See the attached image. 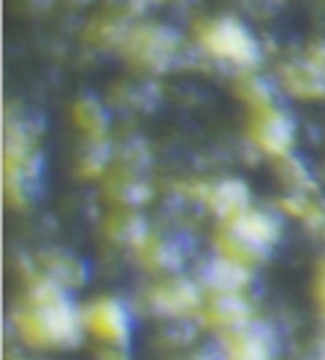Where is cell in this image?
<instances>
[{
  "instance_id": "9c48e42d",
  "label": "cell",
  "mask_w": 325,
  "mask_h": 360,
  "mask_svg": "<svg viewBox=\"0 0 325 360\" xmlns=\"http://www.w3.org/2000/svg\"><path fill=\"white\" fill-rule=\"evenodd\" d=\"M234 353L241 358H269L274 353L272 335L265 328H244L234 338Z\"/></svg>"
},
{
  "instance_id": "3957f363",
  "label": "cell",
  "mask_w": 325,
  "mask_h": 360,
  "mask_svg": "<svg viewBox=\"0 0 325 360\" xmlns=\"http://www.w3.org/2000/svg\"><path fill=\"white\" fill-rule=\"evenodd\" d=\"M203 44L216 56L229 58L239 66H257L260 61V46L252 39L247 28L231 18H224L203 33Z\"/></svg>"
},
{
  "instance_id": "52a82bcc",
  "label": "cell",
  "mask_w": 325,
  "mask_h": 360,
  "mask_svg": "<svg viewBox=\"0 0 325 360\" xmlns=\"http://www.w3.org/2000/svg\"><path fill=\"white\" fill-rule=\"evenodd\" d=\"M206 282L219 295L222 292H239L247 284V269L236 259H216L206 269Z\"/></svg>"
},
{
  "instance_id": "7a4b0ae2",
  "label": "cell",
  "mask_w": 325,
  "mask_h": 360,
  "mask_svg": "<svg viewBox=\"0 0 325 360\" xmlns=\"http://www.w3.org/2000/svg\"><path fill=\"white\" fill-rule=\"evenodd\" d=\"M280 236V224L267 213L244 211L229 226L227 246L231 257H262Z\"/></svg>"
},
{
  "instance_id": "6da1fadb",
  "label": "cell",
  "mask_w": 325,
  "mask_h": 360,
  "mask_svg": "<svg viewBox=\"0 0 325 360\" xmlns=\"http://www.w3.org/2000/svg\"><path fill=\"white\" fill-rule=\"evenodd\" d=\"M36 309L23 317V328L28 335H39L41 342L74 345L82 333V320L74 302L56 284H41L36 292Z\"/></svg>"
},
{
  "instance_id": "277c9868",
  "label": "cell",
  "mask_w": 325,
  "mask_h": 360,
  "mask_svg": "<svg viewBox=\"0 0 325 360\" xmlns=\"http://www.w3.org/2000/svg\"><path fill=\"white\" fill-rule=\"evenodd\" d=\"M87 325L102 340L117 342V345H122L130 335V317H127L122 304L115 302V300H104V302L94 304L87 312Z\"/></svg>"
},
{
  "instance_id": "8fae6325",
  "label": "cell",
  "mask_w": 325,
  "mask_h": 360,
  "mask_svg": "<svg viewBox=\"0 0 325 360\" xmlns=\"http://www.w3.org/2000/svg\"><path fill=\"white\" fill-rule=\"evenodd\" d=\"M79 122L84 124L89 132L99 135L104 129V115H102V107H99L94 99H87L84 104H79Z\"/></svg>"
},
{
  "instance_id": "ba28073f",
  "label": "cell",
  "mask_w": 325,
  "mask_h": 360,
  "mask_svg": "<svg viewBox=\"0 0 325 360\" xmlns=\"http://www.w3.org/2000/svg\"><path fill=\"white\" fill-rule=\"evenodd\" d=\"M287 86L302 97H325V69L323 66H287Z\"/></svg>"
},
{
  "instance_id": "30bf717a",
  "label": "cell",
  "mask_w": 325,
  "mask_h": 360,
  "mask_svg": "<svg viewBox=\"0 0 325 360\" xmlns=\"http://www.w3.org/2000/svg\"><path fill=\"white\" fill-rule=\"evenodd\" d=\"M196 302H198V295H196L193 287L186 282H176V284H170V287H162L155 295V307L160 309V312H170V315L186 312V309H191Z\"/></svg>"
},
{
  "instance_id": "5b68a950",
  "label": "cell",
  "mask_w": 325,
  "mask_h": 360,
  "mask_svg": "<svg viewBox=\"0 0 325 360\" xmlns=\"http://www.w3.org/2000/svg\"><path fill=\"white\" fill-rule=\"evenodd\" d=\"M293 132L295 124L285 112H265L260 127H257V140L272 155H285L293 145Z\"/></svg>"
},
{
  "instance_id": "8992f818",
  "label": "cell",
  "mask_w": 325,
  "mask_h": 360,
  "mask_svg": "<svg viewBox=\"0 0 325 360\" xmlns=\"http://www.w3.org/2000/svg\"><path fill=\"white\" fill-rule=\"evenodd\" d=\"M211 200V206L219 216L224 219H236L241 213L247 211V203H249V193H247V186L239 183V180H227L222 186L214 188V193L208 195Z\"/></svg>"
}]
</instances>
